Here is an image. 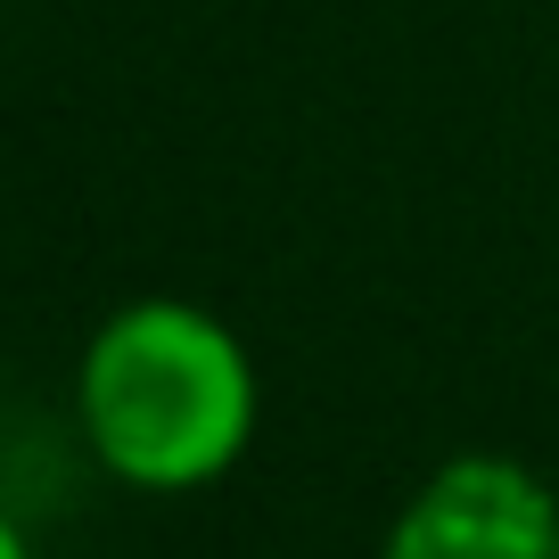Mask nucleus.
<instances>
[{"label":"nucleus","instance_id":"f257e3e1","mask_svg":"<svg viewBox=\"0 0 559 559\" xmlns=\"http://www.w3.org/2000/svg\"><path fill=\"white\" fill-rule=\"evenodd\" d=\"M263 428L255 346L214 305L132 297L74 354V437L107 486L181 502L223 486Z\"/></svg>","mask_w":559,"mask_h":559},{"label":"nucleus","instance_id":"f03ea898","mask_svg":"<svg viewBox=\"0 0 559 559\" xmlns=\"http://www.w3.org/2000/svg\"><path fill=\"white\" fill-rule=\"evenodd\" d=\"M379 559H559V493L519 453H453L395 502Z\"/></svg>","mask_w":559,"mask_h":559},{"label":"nucleus","instance_id":"7ed1b4c3","mask_svg":"<svg viewBox=\"0 0 559 559\" xmlns=\"http://www.w3.org/2000/svg\"><path fill=\"white\" fill-rule=\"evenodd\" d=\"M0 559H34V535L17 526V510L0 502Z\"/></svg>","mask_w":559,"mask_h":559}]
</instances>
